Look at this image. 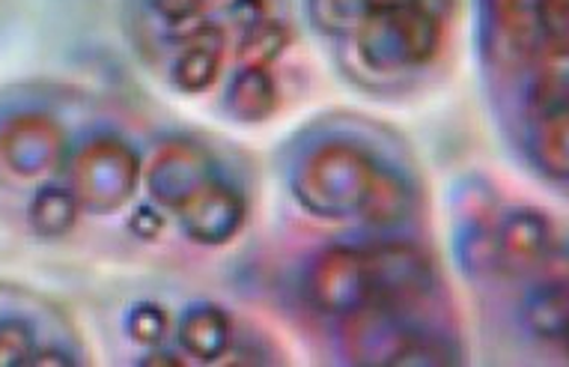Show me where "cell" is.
Instances as JSON below:
<instances>
[{"label": "cell", "mask_w": 569, "mask_h": 367, "mask_svg": "<svg viewBox=\"0 0 569 367\" xmlns=\"http://www.w3.org/2000/svg\"><path fill=\"white\" fill-rule=\"evenodd\" d=\"M227 37L224 28H218L212 21L197 24L186 37V46L170 67V85L188 96L206 93L216 85L224 67Z\"/></svg>", "instance_id": "cell-12"}, {"label": "cell", "mask_w": 569, "mask_h": 367, "mask_svg": "<svg viewBox=\"0 0 569 367\" xmlns=\"http://www.w3.org/2000/svg\"><path fill=\"white\" fill-rule=\"evenodd\" d=\"M310 16L326 33H355L370 16V0H308Z\"/></svg>", "instance_id": "cell-18"}, {"label": "cell", "mask_w": 569, "mask_h": 367, "mask_svg": "<svg viewBox=\"0 0 569 367\" xmlns=\"http://www.w3.org/2000/svg\"><path fill=\"white\" fill-rule=\"evenodd\" d=\"M516 141L525 161L546 182L569 189V111H546L516 120Z\"/></svg>", "instance_id": "cell-11"}, {"label": "cell", "mask_w": 569, "mask_h": 367, "mask_svg": "<svg viewBox=\"0 0 569 367\" xmlns=\"http://www.w3.org/2000/svg\"><path fill=\"white\" fill-rule=\"evenodd\" d=\"M186 358L182 353H177V349H168L161 347V344H156V347H147V353L140 356V365L147 367H179L186 365Z\"/></svg>", "instance_id": "cell-25"}, {"label": "cell", "mask_w": 569, "mask_h": 367, "mask_svg": "<svg viewBox=\"0 0 569 367\" xmlns=\"http://www.w3.org/2000/svg\"><path fill=\"white\" fill-rule=\"evenodd\" d=\"M448 24L418 7L370 10L355 30V51L367 69L393 76L406 69L430 67L445 46Z\"/></svg>", "instance_id": "cell-2"}, {"label": "cell", "mask_w": 569, "mask_h": 367, "mask_svg": "<svg viewBox=\"0 0 569 367\" xmlns=\"http://www.w3.org/2000/svg\"><path fill=\"white\" fill-rule=\"evenodd\" d=\"M140 177V156L113 135L90 138L69 156V189L81 209L96 216L126 207L138 191Z\"/></svg>", "instance_id": "cell-3"}, {"label": "cell", "mask_w": 569, "mask_h": 367, "mask_svg": "<svg viewBox=\"0 0 569 367\" xmlns=\"http://www.w3.org/2000/svg\"><path fill=\"white\" fill-rule=\"evenodd\" d=\"M560 349H563V353H567V358H569V338L563 340V344H560Z\"/></svg>", "instance_id": "cell-26"}, {"label": "cell", "mask_w": 569, "mask_h": 367, "mask_svg": "<svg viewBox=\"0 0 569 367\" xmlns=\"http://www.w3.org/2000/svg\"><path fill=\"white\" fill-rule=\"evenodd\" d=\"M37 349V338L28 323L19 317L0 320V367L28 365L30 353Z\"/></svg>", "instance_id": "cell-20"}, {"label": "cell", "mask_w": 569, "mask_h": 367, "mask_svg": "<svg viewBox=\"0 0 569 367\" xmlns=\"http://www.w3.org/2000/svg\"><path fill=\"white\" fill-rule=\"evenodd\" d=\"M129 227L131 234L140 236V239H159L161 230H164V216L156 204H143L131 212Z\"/></svg>", "instance_id": "cell-22"}, {"label": "cell", "mask_w": 569, "mask_h": 367, "mask_svg": "<svg viewBox=\"0 0 569 367\" xmlns=\"http://www.w3.org/2000/svg\"><path fill=\"white\" fill-rule=\"evenodd\" d=\"M290 46V28L287 21L278 16L257 21L251 28L239 30V42H236V54L242 63H253V67H271L283 51Z\"/></svg>", "instance_id": "cell-17"}, {"label": "cell", "mask_w": 569, "mask_h": 367, "mask_svg": "<svg viewBox=\"0 0 569 367\" xmlns=\"http://www.w3.org/2000/svg\"><path fill=\"white\" fill-rule=\"evenodd\" d=\"M69 159V141L48 113H16L0 126V161L21 179L51 177Z\"/></svg>", "instance_id": "cell-7"}, {"label": "cell", "mask_w": 569, "mask_h": 367, "mask_svg": "<svg viewBox=\"0 0 569 367\" xmlns=\"http://www.w3.org/2000/svg\"><path fill=\"white\" fill-rule=\"evenodd\" d=\"M305 299L337 320H358L373 311L376 287L365 248L335 245L319 251L305 272Z\"/></svg>", "instance_id": "cell-4"}, {"label": "cell", "mask_w": 569, "mask_h": 367, "mask_svg": "<svg viewBox=\"0 0 569 367\" xmlns=\"http://www.w3.org/2000/svg\"><path fill=\"white\" fill-rule=\"evenodd\" d=\"M150 7L164 24L182 28L203 16L206 0H150Z\"/></svg>", "instance_id": "cell-21"}, {"label": "cell", "mask_w": 569, "mask_h": 367, "mask_svg": "<svg viewBox=\"0 0 569 367\" xmlns=\"http://www.w3.org/2000/svg\"><path fill=\"white\" fill-rule=\"evenodd\" d=\"M218 179L216 159L186 138L161 143L143 170V182L159 207L177 212L191 195Z\"/></svg>", "instance_id": "cell-9"}, {"label": "cell", "mask_w": 569, "mask_h": 367, "mask_svg": "<svg viewBox=\"0 0 569 367\" xmlns=\"http://www.w3.org/2000/svg\"><path fill=\"white\" fill-rule=\"evenodd\" d=\"M365 257L376 287L373 314L409 311L423 299H430L436 290V266L420 245H365Z\"/></svg>", "instance_id": "cell-5"}, {"label": "cell", "mask_w": 569, "mask_h": 367, "mask_svg": "<svg viewBox=\"0 0 569 367\" xmlns=\"http://www.w3.org/2000/svg\"><path fill=\"white\" fill-rule=\"evenodd\" d=\"M227 16H230V21H233L236 28L244 30L251 28V24H257V21L269 19L274 12H271L269 0H230Z\"/></svg>", "instance_id": "cell-23"}, {"label": "cell", "mask_w": 569, "mask_h": 367, "mask_svg": "<svg viewBox=\"0 0 569 367\" xmlns=\"http://www.w3.org/2000/svg\"><path fill=\"white\" fill-rule=\"evenodd\" d=\"M126 331L140 347H156V344H164V338H168L170 317L156 301H138L126 314Z\"/></svg>", "instance_id": "cell-19"}, {"label": "cell", "mask_w": 569, "mask_h": 367, "mask_svg": "<svg viewBox=\"0 0 569 367\" xmlns=\"http://www.w3.org/2000/svg\"><path fill=\"white\" fill-rule=\"evenodd\" d=\"M233 344V326L216 305H194L179 323V349L197 361H221Z\"/></svg>", "instance_id": "cell-13"}, {"label": "cell", "mask_w": 569, "mask_h": 367, "mask_svg": "<svg viewBox=\"0 0 569 367\" xmlns=\"http://www.w3.org/2000/svg\"><path fill=\"white\" fill-rule=\"evenodd\" d=\"M379 161L358 143H319L292 173V195L310 216L355 218L373 186Z\"/></svg>", "instance_id": "cell-1"}, {"label": "cell", "mask_w": 569, "mask_h": 367, "mask_svg": "<svg viewBox=\"0 0 569 367\" xmlns=\"http://www.w3.org/2000/svg\"><path fill=\"white\" fill-rule=\"evenodd\" d=\"M28 365H33V367H72V365H76V358H72V353H66L63 347H57V344H51V347H42V344H37V349L30 353Z\"/></svg>", "instance_id": "cell-24"}, {"label": "cell", "mask_w": 569, "mask_h": 367, "mask_svg": "<svg viewBox=\"0 0 569 367\" xmlns=\"http://www.w3.org/2000/svg\"><path fill=\"white\" fill-rule=\"evenodd\" d=\"M280 90L269 67L244 63L227 87V108L239 122H262L278 111Z\"/></svg>", "instance_id": "cell-14"}, {"label": "cell", "mask_w": 569, "mask_h": 367, "mask_svg": "<svg viewBox=\"0 0 569 367\" xmlns=\"http://www.w3.org/2000/svg\"><path fill=\"white\" fill-rule=\"evenodd\" d=\"M78 212H81V204L72 195V189L46 186V189L37 191V198L30 200L28 221L39 236L57 239V236H66L78 225Z\"/></svg>", "instance_id": "cell-16"}, {"label": "cell", "mask_w": 569, "mask_h": 367, "mask_svg": "<svg viewBox=\"0 0 569 367\" xmlns=\"http://www.w3.org/2000/svg\"><path fill=\"white\" fill-rule=\"evenodd\" d=\"M177 216L191 242L218 248V245H227L242 230L248 204L239 195V189H233L227 179L218 177L197 191V195H191L177 209Z\"/></svg>", "instance_id": "cell-10"}, {"label": "cell", "mask_w": 569, "mask_h": 367, "mask_svg": "<svg viewBox=\"0 0 569 367\" xmlns=\"http://www.w3.org/2000/svg\"><path fill=\"white\" fill-rule=\"evenodd\" d=\"M415 198H411L409 182L397 173V170L379 165L373 177V186L367 191L365 204L358 209V216L365 225L388 230V227L402 225L411 216Z\"/></svg>", "instance_id": "cell-15"}, {"label": "cell", "mask_w": 569, "mask_h": 367, "mask_svg": "<svg viewBox=\"0 0 569 367\" xmlns=\"http://www.w3.org/2000/svg\"><path fill=\"white\" fill-rule=\"evenodd\" d=\"M519 301V323L531 338L560 347L569 338V242L528 278Z\"/></svg>", "instance_id": "cell-8"}, {"label": "cell", "mask_w": 569, "mask_h": 367, "mask_svg": "<svg viewBox=\"0 0 569 367\" xmlns=\"http://www.w3.org/2000/svg\"><path fill=\"white\" fill-rule=\"evenodd\" d=\"M558 227L537 207L498 209L495 218V255H498V275L495 278H531L558 245Z\"/></svg>", "instance_id": "cell-6"}]
</instances>
